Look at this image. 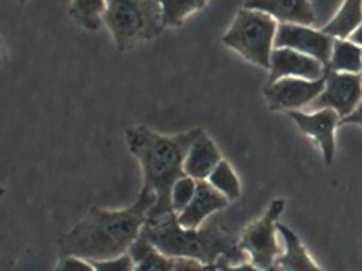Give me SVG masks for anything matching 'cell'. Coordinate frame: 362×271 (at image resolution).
Segmentation results:
<instances>
[{"instance_id":"obj_5","label":"cell","mask_w":362,"mask_h":271,"mask_svg":"<svg viewBox=\"0 0 362 271\" xmlns=\"http://www.w3.org/2000/svg\"><path fill=\"white\" fill-rule=\"evenodd\" d=\"M279 25L267 13L243 6L237 11L222 42L251 63L270 69Z\"/></svg>"},{"instance_id":"obj_22","label":"cell","mask_w":362,"mask_h":271,"mask_svg":"<svg viewBox=\"0 0 362 271\" xmlns=\"http://www.w3.org/2000/svg\"><path fill=\"white\" fill-rule=\"evenodd\" d=\"M197 184H198V181L188 176H184L175 181L171 188L170 195L173 213L179 215L192 203V198L196 194Z\"/></svg>"},{"instance_id":"obj_25","label":"cell","mask_w":362,"mask_h":271,"mask_svg":"<svg viewBox=\"0 0 362 271\" xmlns=\"http://www.w3.org/2000/svg\"><path fill=\"white\" fill-rule=\"evenodd\" d=\"M56 271H94V269L90 265L83 262L81 258L69 256L61 262Z\"/></svg>"},{"instance_id":"obj_2","label":"cell","mask_w":362,"mask_h":271,"mask_svg":"<svg viewBox=\"0 0 362 271\" xmlns=\"http://www.w3.org/2000/svg\"><path fill=\"white\" fill-rule=\"evenodd\" d=\"M201 127H194L177 133H162L145 124L127 127L124 141L136 159L143 175L141 191L156 195V205L148 214L149 220L173 213L171 188L177 179L184 177V160Z\"/></svg>"},{"instance_id":"obj_12","label":"cell","mask_w":362,"mask_h":271,"mask_svg":"<svg viewBox=\"0 0 362 271\" xmlns=\"http://www.w3.org/2000/svg\"><path fill=\"white\" fill-rule=\"evenodd\" d=\"M222 160V154L217 144L202 128L188 148L184 160V173L196 181L207 180Z\"/></svg>"},{"instance_id":"obj_16","label":"cell","mask_w":362,"mask_h":271,"mask_svg":"<svg viewBox=\"0 0 362 271\" xmlns=\"http://www.w3.org/2000/svg\"><path fill=\"white\" fill-rule=\"evenodd\" d=\"M362 25V2L345 1L321 32L334 40H346Z\"/></svg>"},{"instance_id":"obj_23","label":"cell","mask_w":362,"mask_h":271,"mask_svg":"<svg viewBox=\"0 0 362 271\" xmlns=\"http://www.w3.org/2000/svg\"><path fill=\"white\" fill-rule=\"evenodd\" d=\"M88 263H92L96 271H133L134 267V260L130 254H124L115 260Z\"/></svg>"},{"instance_id":"obj_7","label":"cell","mask_w":362,"mask_h":271,"mask_svg":"<svg viewBox=\"0 0 362 271\" xmlns=\"http://www.w3.org/2000/svg\"><path fill=\"white\" fill-rule=\"evenodd\" d=\"M325 88L321 95L303 109L313 114L322 109H332L341 119L349 116L362 100L361 74L340 73L328 70Z\"/></svg>"},{"instance_id":"obj_21","label":"cell","mask_w":362,"mask_h":271,"mask_svg":"<svg viewBox=\"0 0 362 271\" xmlns=\"http://www.w3.org/2000/svg\"><path fill=\"white\" fill-rule=\"evenodd\" d=\"M207 181L218 192L226 196L228 201L236 200L240 197V182L230 163L224 159L211 171Z\"/></svg>"},{"instance_id":"obj_17","label":"cell","mask_w":362,"mask_h":271,"mask_svg":"<svg viewBox=\"0 0 362 271\" xmlns=\"http://www.w3.org/2000/svg\"><path fill=\"white\" fill-rule=\"evenodd\" d=\"M129 252L136 263L134 271H175V258L163 255L141 235Z\"/></svg>"},{"instance_id":"obj_30","label":"cell","mask_w":362,"mask_h":271,"mask_svg":"<svg viewBox=\"0 0 362 271\" xmlns=\"http://www.w3.org/2000/svg\"><path fill=\"white\" fill-rule=\"evenodd\" d=\"M361 76H362V70H361Z\"/></svg>"},{"instance_id":"obj_28","label":"cell","mask_w":362,"mask_h":271,"mask_svg":"<svg viewBox=\"0 0 362 271\" xmlns=\"http://www.w3.org/2000/svg\"><path fill=\"white\" fill-rule=\"evenodd\" d=\"M349 40L353 42V44H357L360 48H362V25L349 36Z\"/></svg>"},{"instance_id":"obj_10","label":"cell","mask_w":362,"mask_h":271,"mask_svg":"<svg viewBox=\"0 0 362 271\" xmlns=\"http://www.w3.org/2000/svg\"><path fill=\"white\" fill-rule=\"evenodd\" d=\"M328 69L317 59L289 48L274 49L271 54L270 76L267 85L283 78L319 80Z\"/></svg>"},{"instance_id":"obj_14","label":"cell","mask_w":362,"mask_h":271,"mask_svg":"<svg viewBox=\"0 0 362 271\" xmlns=\"http://www.w3.org/2000/svg\"><path fill=\"white\" fill-rule=\"evenodd\" d=\"M243 6L267 13L281 25L285 23L308 27L315 23L313 4L303 0H257L245 2Z\"/></svg>"},{"instance_id":"obj_26","label":"cell","mask_w":362,"mask_h":271,"mask_svg":"<svg viewBox=\"0 0 362 271\" xmlns=\"http://www.w3.org/2000/svg\"><path fill=\"white\" fill-rule=\"evenodd\" d=\"M217 266L219 267L221 271H262L254 267L253 265L247 264H247L232 267L228 265V263L224 260H220L219 262L217 263Z\"/></svg>"},{"instance_id":"obj_27","label":"cell","mask_w":362,"mask_h":271,"mask_svg":"<svg viewBox=\"0 0 362 271\" xmlns=\"http://www.w3.org/2000/svg\"><path fill=\"white\" fill-rule=\"evenodd\" d=\"M346 124V123H355V124L362 125V100L360 102L358 107L351 112L349 116H345V118L341 119L339 124Z\"/></svg>"},{"instance_id":"obj_11","label":"cell","mask_w":362,"mask_h":271,"mask_svg":"<svg viewBox=\"0 0 362 271\" xmlns=\"http://www.w3.org/2000/svg\"><path fill=\"white\" fill-rule=\"evenodd\" d=\"M288 114L296 121L303 133L310 136L320 144L324 161L326 164H330L334 152V129L341 120L339 114L327 108L313 114L292 110L288 112Z\"/></svg>"},{"instance_id":"obj_18","label":"cell","mask_w":362,"mask_h":271,"mask_svg":"<svg viewBox=\"0 0 362 271\" xmlns=\"http://www.w3.org/2000/svg\"><path fill=\"white\" fill-rule=\"evenodd\" d=\"M107 1H86L77 0L69 2V14L78 27L86 31L96 32L105 27V15Z\"/></svg>"},{"instance_id":"obj_8","label":"cell","mask_w":362,"mask_h":271,"mask_svg":"<svg viewBox=\"0 0 362 271\" xmlns=\"http://www.w3.org/2000/svg\"><path fill=\"white\" fill-rule=\"evenodd\" d=\"M325 78L319 80L283 78L264 87V97L272 109H304L321 95Z\"/></svg>"},{"instance_id":"obj_9","label":"cell","mask_w":362,"mask_h":271,"mask_svg":"<svg viewBox=\"0 0 362 271\" xmlns=\"http://www.w3.org/2000/svg\"><path fill=\"white\" fill-rule=\"evenodd\" d=\"M334 38L305 25L279 23L274 49L289 48L321 61L328 69Z\"/></svg>"},{"instance_id":"obj_3","label":"cell","mask_w":362,"mask_h":271,"mask_svg":"<svg viewBox=\"0 0 362 271\" xmlns=\"http://www.w3.org/2000/svg\"><path fill=\"white\" fill-rule=\"evenodd\" d=\"M141 236L167 258H192L205 265L224 260L238 266L250 260L233 235L217 222L186 229L177 222V214L170 213L147 222Z\"/></svg>"},{"instance_id":"obj_6","label":"cell","mask_w":362,"mask_h":271,"mask_svg":"<svg viewBox=\"0 0 362 271\" xmlns=\"http://www.w3.org/2000/svg\"><path fill=\"white\" fill-rule=\"evenodd\" d=\"M284 207L285 201L283 199L273 200L270 209L260 219L245 229L238 241L240 249L250 254L252 265L259 270H272L275 260L281 255L275 232L277 230L276 220Z\"/></svg>"},{"instance_id":"obj_4","label":"cell","mask_w":362,"mask_h":271,"mask_svg":"<svg viewBox=\"0 0 362 271\" xmlns=\"http://www.w3.org/2000/svg\"><path fill=\"white\" fill-rule=\"evenodd\" d=\"M105 27L119 52L133 50L164 31L162 2L107 1Z\"/></svg>"},{"instance_id":"obj_24","label":"cell","mask_w":362,"mask_h":271,"mask_svg":"<svg viewBox=\"0 0 362 271\" xmlns=\"http://www.w3.org/2000/svg\"><path fill=\"white\" fill-rule=\"evenodd\" d=\"M175 271H221L217 264L205 265L192 258H175Z\"/></svg>"},{"instance_id":"obj_19","label":"cell","mask_w":362,"mask_h":271,"mask_svg":"<svg viewBox=\"0 0 362 271\" xmlns=\"http://www.w3.org/2000/svg\"><path fill=\"white\" fill-rule=\"evenodd\" d=\"M328 70L340 73L361 74L362 48L349 40H334Z\"/></svg>"},{"instance_id":"obj_20","label":"cell","mask_w":362,"mask_h":271,"mask_svg":"<svg viewBox=\"0 0 362 271\" xmlns=\"http://www.w3.org/2000/svg\"><path fill=\"white\" fill-rule=\"evenodd\" d=\"M209 4V1L203 0L162 2L163 23L165 29L182 27L190 17L204 10Z\"/></svg>"},{"instance_id":"obj_29","label":"cell","mask_w":362,"mask_h":271,"mask_svg":"<svg viewBox=\"0 0 362 271\" xmlns=\"http://www.w3.org/2000/svg\"><path fill=\"white\" fill-rule=\"evenodd\" d=\"M271 271H281V270H279V269H277V268H273L272 270H271Z\"/></svg>"},{"instance_id":"obj_13","label":"cell","mask_w":362,"mask_h":271,"mask_svg":"<svg viewBox=\"0 0 362 271\" xmlns=\"http://www.w3.org/2000/svg\"><path fill=\"white\" fill-rule=\"evenodd\" d=\"M226 196L218 192L207 180L198 181L196 194L192 203L177 216V222L183 228L198 229L209 216L228 205Z\"/></svg>"},{"instance_id":"obj_15","label":"cell","mask_w":362,"mask_h":271,"mask_svg":"<svg viewBox=\"0 0 362 271\" xmlns=\"http://www.w3.org/2000/svg\"><path fill=\"white\" fill-rule=\"evenodd\" d=\"M276 227L285 239L286 253L277 258L274 268L281 271H323L313 264L300 239L288 227L281 224Z\"/></svg>"},{"instance_id":"obj_1","label":"cell","mask_w":362,"mask_h":271,"mask_svg":"<svg viewBox=\"0 0 362 271\" xmlns=\"http://www.w3.org/2000/svg\"><path fill=\"white\" fill-rule=\"evenodd\" d=\"M156 201V195L141 191L137 200L126 209L93 207L83 220L60 237L61 253L88 262L124 255L141 236Z\"/></svg>"}]
</instances>
